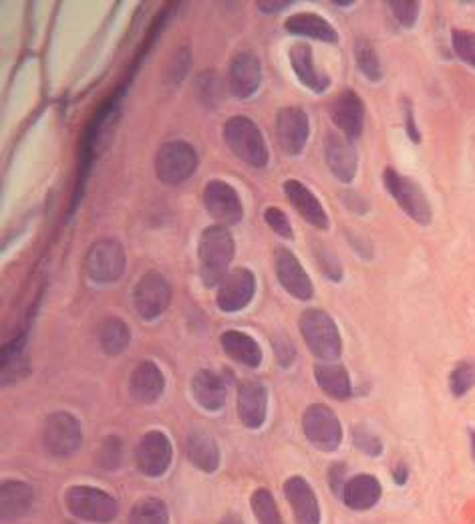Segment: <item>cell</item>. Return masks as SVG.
I'll return each mask as SVG.
<instances>
[{"instance_id": "obj_26", "label": "cell", "mask_w": 475, "mask_h": 524, "mask_svg": "<svg viewBox=\"0 0 475 524\" xmlns=\"http://www.w3.org/2000/svg\"><path fill=\"white\" fill-rule=\"evenodd\" d=\"M35 503V490L27 482L6 480L0 486V508H3V519L14 520L22 519L30 512Z\"/></svg>"}, {"instance_id": "obj_25", "label": "cell", "mask_w": 475, "mask_h": 524, "mask_svg": "<svg viewBox=\"0 0 475 524\" xmlns=\"http://www.w3.org/2000/svg\"><path fill=\"white\" fill-rule=\"evenodd\" d=\"M382 495V486L377 480V478L371 474H358L355 478H350L344 486L342 492V500L350 511H369L374 504L381 500Z\"/></svg>"}, {"instance_id": "obj_35", "label": "cell", "mask_w": 475, "mask_h": 524, "mask_svg": "<svg viewBox=\"0 0 475 524\" xmlns=\"http://www.w3.org/2000/svg\"><path fill=\"white\" fill-rule=\"evenodd\" d=\"M355 60L358 71H361L366 79L373 83H379L382 79V69L377 51H374L373 44L366 39H358L355 43Z\"/></svg>"}, {"instance_id": "obj_37", "label": "cell", "mask_w": 475, "mask_h": 524, "mask_svg": "<svg viewBox=\"0 0 475 524\" xmlns=\"http://www.w3.org/2000/svg\"><path fill=\"white\" fill-rule=\"evenodd\" d=\"M471 387H475V361H462L451 371L449 390L455 398H463Z\"/></svg>"}, {"instance_id": "obj_47", "label": "cell", "mask_w": 475, "mask_h": 524, "mask_svg": "<svg viewBox=\"0 0 475 524\" xmlns=\"http://www.w3.org/2000/svg\"><path fill=\"white\" fill-rule=\"evenodd\" d=\"M342 200H344V204H347V206L352 212H357V214H366V212H369V204H366V200L363 198L361 194H357V192H344L342 194Z\"/></svg>"}, {"instance_id": "obj_9", "label": "cell", "mask_w": 475, "mask_h": 524, "mask_svg": "<svg viewBox=\"0 0 475 524\" xmlns=\"http://www.w3.org/2000/svg\"><path fill=\"white\" fill-rule=\"evenodd\" d=\"M172 302V286L157 270H149L140 278L133 288L135 313L143 321H156L162 317Z\"/></svg>"}, {"instance_id": "obj_33", "label": "cell", "mask_w": 475, "mask_h": 524, "mask_svg": "<svg viewBox=\"0 0 475 524\" xmlns=\"http://www.w3.org/2000/svg\"><path fill=\"white\" fill-rule=\"evenodd\" d=\"M226 87L221 79L216 75V71H205L196 81V97L200 100L204 108L218 109L221 101H224Z\"/></svg>"}, {"instance_id": "obj_12", "label": "cell", "mask_w": 475, "mask_h": 524, "mask_svg": "<svg viewBox=\"0 0 475 524\" xmlns=\"http://www.w3.org/2000/svg\"><path fill=\"white\" fill-rule=\"evenodd\" d=\"M310 135V121L306 111L301 108H282L276 113V138L282 151L286 156L296 157L302 154V149Z\"/></svg>"}, {"instance_id": "obj_45", "label": "cell", "mask_w": 475, "mask_h": 524, "mask_svg": "<svg viewBox=\"0 0 475 524\" xmlns=\"http://www.w3.org/2000/svg\"><path fill=\"white\" fill-rule=\"evenodd\" d=\"M344 474H347V466L344 464H333L328 468V484H331L333 492L339 498H342L344 486H347V482H344Z\"/></svg>"}, {"instance_id": "obj_34", "label": "cell", "mask_w": 475, "mask_h": 524, "mask_svg": "<svg viewBox=\"0 0 475 524\" xmlns=\"http://www.w3.org/2000/svg\"><path fill=\"white\" fill-rule=\"evenodd\" d=\"M170 514L159 498H143L129 512V524H167Z\"/></svg>"}, {"instance_id": "obj_48", "label": "cell", "mask_w": 475, "mask_h": 524, "mask_svg": "<svg viewBox=\"0 0 475 524\" xmlns=\"http://www.w3.org/2000/svg\"><path fill=\"white\" fill-rule=\"evenodd\" d=\"M293 4V0H285V3H258V9L262 12H280Z\"/></svg>"}, {"instance_id": "obj_51", "label": "cell", "mask_w": 475, "mask_h": 524, "mask_svg": "<svg viewBox=\"0 0 475 524\" xmlns=\"http://www.w3.org/2000/svg\"><path fill=\"white\" fill-rule=\"evenodd\" d=\"M470 439H471V452H473V458H475V430H470Z\"/></svg>"}, {"instance_id": "obj_44", "label": "cell", "mask_w": 475, "mask_h": 524, "mask_svg": "<svg viewBox=\"0 0 475 524\" xmlns=\"http://www.w3.org/2000/svg\"><path fill=\"white\" fill-rule=\"evenodd\" d=\"M189 63H191V52H189V49H188V47L180 49L178 55L173 57V60H172V69L167 71L165 77L170 79V81H173V85H178V83L183 81V77H186V75H188Z\"/></svg>"}, {"instance_id": "obj_32", "label": "cell", "mask_w": 475, "mask_h": 524, "mask_svg": "<svg viewBox=\"0 0 475 524\" xmlns=\"http://www.w3.org/2000/svg\"><path fill=\"white\" fill-rule=\"evenodd\" d=\"M27 374L28 363L25 357V335H22L3 345V383L17 382Z\"/></svg>"}, {"instance_id": "obj_11", "label": "cell", "mask_w": 475, "mask_h": 524, "mask_svg": "<svg viewBox=\"0 0 475 524\" xmlns=\"http://www.w3.org/2000/svg\"><path fill=\"white\" fill-rule=\"evenodd\" d=\"M204 206L220 226L240 224L244 206L236 189L224 180H212L204 188Z\"/></svg>"}, {"instance_id": "obj_43", "label": "cell", "mask_w": 475, "mask_h": 524, "mask_svg": "<svg viewBox=\"0 0 475 524\" xmlns=\"http://www.w3.org/2000/svg\"><path fill=\"white\" fill-rule=\"evenodd\" d=\"M317 261L320 264V270L326 278H331L333 283H339L342 278V267L341 262L336 261V256L331 253V250L325 248L323 245H317Z\"/></svg>"}, {"instance_id": "obj_40", "label": "cell", "mask_w": 475, "mask_h": 524, "mask_svg": "<svg viewBox=\"0 0 475 524\" xmlns=\"http://www.w3.org/2000/svg\"><path fill=\"white\" fill-rule=\"evenodd\" d=\"M451 44H454L455 55L463 63L475 67V33H471V30H454L451 33Z\"/></svg>"}, {"instance_id": "obj_13", "label": "cell", "mask_w": 475, "mask_h": 524, "mask_svg": "<svg viewBox=\"0 0 475 524\" xmlns=\"http://www.w3.org/2000/svg\"><path fill=\"white\" fill-rule=\"evenodd\" d=\"M172 458H173V450H172L170 438L159 430L148 431V434L141 438V442L135 450L137 468L149 478L164 476L172 466Z\"/></svg>"}, {"instance_id": "obj_39", "label": "cell", "mask_w": 475, "mask_h": 524, "mask_svg": "<svg viewBox=\"0 0 475 524\" xmlns=\"http://www.w3.org/2000/svg\"><path fill=\"white\" fill-rule=\"evenodd\" d=\"M389 9L393 12V17L399 20L401 27L413 28L419 19L421 4L417 0H390Z\"/></svg>"}, {"instance_id": "obj_27", "label": "cell", "mask_w": 475, "mask_h": 524, "mask_svg": "<svg viewBox=\"0 0 475 524\" xmlns=\"http://www.w3.org/2000/svg\"><path fill=\"white\" fill-rule=\"evenodd\" d=\"M286 30L290 35L306 36V39L323 41L334 44L339 41V33L326 19L314 12H296L286 20Z\"/></svg>"}, {"instance_id": "obj_50", "label": "cell", "mask_w": 475, "mask_h": 524, "mask_svg": "<svg viewBox=\"0 0 475 524\" xmlns=\"http://www.w3.org/2000/svg\"><path fill=\"white\" fill-rule=\"evenodd\" d=\"M220 524H244V522H242L240 516L234 514V512H229V514L224 516V519L220 520Z\"/></svg>"}, {"instance_id": "obj_2", "label": "cell", "mask_w": 475, "mask_h": 524, "mask_svg": "<svg viewBox=\"0 0 475 524\" xmlns=\"http://www.w3.org/2000/svg\"><path fill=\"white\" fill-rule=\"evenodd\" d=\"M224 141L229 151L252 168H266L270 154L260 127L250 117L234 116L224 124Z\"/></svg>"}, {"instance_id": "obj_3", "label": "cell", "mask_w": 475, "mask_h": 524, "mask_svg": "<svg viewBox=\"0 0 475 524\" xmlns=\"http://www.w3.org/2000/svg\"><path fill=\"white\" fill-rule=\"evenodd\" d=\"M298 326H301L304 343L309 345L312 355H317L325 363L339 359L342 353V339L331 315L320 309L304 310Z\"/></svg>"}, {"instance_id": "obj_15", "label": "cell", "mask_w": 475, "mask_h": 524, "mask_svg": "<svg viewBox=\"0 0 475 524\" xmlns=\"http://www.w3.org/2000/svg\"><path fill=\"white\" fill-rule=\"evenodd\" d=\"M262 83V63L252 51L238 52L228 69V89L236 100H250Z\"/></svg>"}, {"instance_id": "obj_23", "label": "cell", "mask_w": 475, "mask_h": 524, "mask_svg": "<svg viewBox=\"0 0 475 524\" xmlns=\"http://www.w3.org/2000/svg\"><path fill=\"white\" fill-rule=\"evenodd\" d=\"M285 194L290 200V204L296 208L306 222L312 224L318 230H326L328 228V214L323 208V204L314 196L302 181L298 180H286L285 181Z\"/></svg>"}, {"instance_id": "obj_20", "label": "cell", "mask_w": 475, "mask_h": 524, "mask_svg": "<svg viewBox=\"0 0 475 524\" xmlns=\"http://www.w3.org/2000/svg\"><path fill=\"white\" fill-rule=\"evenodd\" d=\"M285 496L293 508L296 524H320V506L310 484L302 476H293L285 482Z\"/></svg>"}, {"instance_id": "obj_36", "label": "cell", "mask_w": 475, "mask_h": 524, "mask_svg": "<svg viewBox=\"0 0 475 524\" xmlns=\"http://www.w3.org/2000/svg\"><path fill=\"white\" fill-rule=\"evenodd\" d=\"M250 504H252V512H254L258 524H282L278 506H276L270 490L258 488L254 495H252Z\"/></svg>"}, {"instance_id": "obj_14", "label": "cell", "mask_w": 475, "mask_h": 524, "mask_svg": "<svg viewBox=\"0 0 475 524\" xmlns=\"http://www.w3.org/2000/svg\"><path fill=\"white\" fill-rule=\"evenodd\" d=\"M256 294V277L248 269H234L218 286V307L224 313L246 309Z\"/></svg>"}, {"instance_id": "obj_28", "label": "cell", "mask_w": 475, "mask_h": 524, "mask_svg": "<svg viewBox=\"0 0 475 524\" xmlns=\"http://www.w3.org/2000/svg\"><path fill=\"white\" fill-rule=\"evenodd\" d=\"M220 343L229 359L240 363V366L254 369L262 363V349L256 343V339H252L246 333L234 329L226 331L220 337Z\"/></svg>"}, {"instance_id": "obj_30", "label": "cell", "mask_w": 475, "mask_h": 524, "mask_svg": "<svg viewBox=\"0 0 475 524\" xmlns=\"http://www.w3.org/2000/svg\"><path fill=\"white\" fill-rule=\"evenodd\" d=\"M314 379H317L320 390L333 399L344 401L352 396L349 371L341 363H318L314 367Z\"/></svg>"}, {"instance_id": "obj_5", "label": "cell", "mask_w": 475, "mask_h": 524, "mask_svg": "<svg viewBox=\"0 0 475 524\" xmlns=\"http://www.w3.org/2000/svg\"><path fill=\"white\" fill-rule=\"evenodd\" d=\"M127 258L124 245L117 238H99L89 246L85 272L95 285H111L124 277Z\"/></svg>"}, {"instance_id": "obj_18", "label": "cell", "mask_w": 475, "mask_h": 524, "mask_svg": "<svg viewBox=\"0 0 475 524\" xmlns=\"http://www.w3.org/2000/svg\"><path fill=\"white\" fill-rule=\"evenodd\" d=\"M325 159L331 168L333 176L342 181V184H350L357 176L358 168V157L357 149L352 146V141L347 135L328 132L325 138Z\"/></svg>"}, {"instance_id": "obj_31", "label": "cell", "mask_w": 475, "mask_h": 524, "mask_svg": "<svg viewBox=\"0 0 475 524\" xmlns=\"http://www.w3.org/2000/svg\"><path fill=\"white\" fill-rule=\"evenodd\" d=\"M129 341H132V331L125 321L117 317H107L99 326V343L101 349L109 355H121L127 351Z\"/></svg>"}, {"instance_id": "obj_8", "label": "cell", "mask_w": 475, "mask_h": 524, "mask_svg": "<svg viewBox=\"0 0 475 524\" xmlns=\"http://www.w3.org/2000/svg\"><path fill=\"white\" fill-rule=\"evenodd\" d=\"M43 444L55 458H68L83 444L81 422L68 412H55L47 417L43 430Z\"/></svg>"}, {"instance_id": "obj_29", "label": "cell", "mask_w": 475, "mask_h": 524, "mask_svg": "<svg viewBox=\"0 0 475 524\" xmlns=\"http://www.w3.org/2000/svg\"><path fill=\"white\" fill-rule=\"evenodd\" d=\"M188 458L204 472H216L220 468V447L216 439L202 430H194L188 436Z\"/></svg>"}, {"instance_id": "obj_24", "label": "cell", "mask_w": 475, "mask_h": 524, "mask_svg": "<svg viewBox=\"0 0 475 524\" xmlns=\"http://www.w3.org/2000/svg\"><path fill=\"white\" fill-rule=\"evenodd\" d=\"M191 393H194V399L208 412H220L226 404V383L218 374H213L210 369L197 371L191 379Z\"/></svg>"}, {"instance_id": "obj_42", "label": "cell", "mask_w": 475, "mask_h": 524, "mask_svg": "<svg viewBox=\"0 0 475 524\" xmlns=\"http://www.w3.org/2000/svg\"><path fill=\"white\" fill-rule=\"evenodd\" d=\"M264 220H266V224L270 226L276 234H278V237L286 238V240H293L294 238L293 224H290L288 216L280 208H276V206L266 208L264 210Z\"/></svg>"}, {"instance_id": "obj_7", "label": "cell", "mask_w": 475, "mask_h": 524, "mask_svg": "<svg viewBox=\"0 0 475 524\" xmlns=\"http://www.w3.org/2000/svg\"><path fill=\"white\" fill-rule=\"evenodd\" d=\"M197 168V154L188 141H165L156 156V173L162 184L180 186L188 181Z\"/></svg>"}, {"instance_id": "obj_21", "label": "cell", "mask_w": 475, "mask_h": 524, "mask_svg": "<svg viewBox=\"0 0 475 524\" xmlns=\"http://www.w3.org/2000/svg\"><path fill=\"white\" fill-rule=\"evenodd\" d=\"M268 412V390L260 382H246L238 390V415L250 430L262 428Z\"/></svg>"}, {"instance_id": "obj_46", "label": "cell", "mask_w": 475, "mask_h": 524, "mask_svg": "<svg viewBox=\"0 0 475 524\" xmlns=\"http://www.w3.org/2000/svg\"><path fill=\"white\" fill-rule=\"evenodd\" d=\"M403 111H405V132H407V138H411V141L419 143L421 141V133H419L415 116H413V105L409 101H405Z\"/></svg>"}, {"instance_id": "obj_41", "label": "cell", "mask_w": 475, "mask_h": 524, "mask_svg": "<svg viewBox=\"0 0 475 524\" xmlns=\"http://www.w3.org/2000/svg\"><path fill=\"white\" fill-rule=\"evenodd\" d=\"M352 444H355L357 450L365 452L366 455H381L382 454V442L379 436H374L373 431H369L365 425H357L352 430Z\"/></svg>"}, {"instance_id": "obj_22", "label": "cell", "mask_w": 475, "mask_h": 524, "mask_svg": "<svg viewBox=\"0 0 475 524\" xmlns=\"http://www.w3.org/2000/svg\"><path fill=\"white\" fill-rule=\"evenodd\" d=\"M290 67L296 73L298 81L302 83L306 89L314 91V93H325V91L331 87V77L323 73L314 63L312 49L306 43H296L290 47Z\"/></svg>"}, {"instance_id": "obj_17", "label": "cell", "mask_w": 475, "mask_h": 524, "mask_svg": "<svg viewBox=\"0 0 475 524\" xmlns=\"http://www.w3.org/2000/svg\"><path fill=\"white\" fill-rule=\"evenodd\" d=\"M331 119L341 129L342 135L352 141L363 135L365 127V105L352 89H344L331 101Z\"/></svg>"}, {"instance_id": "obj_38", "label": "cell", "mask_w": 475, "mask_h": 524, "mask_svg": "<svg viewBox=\"0 0 475 524\" xmlns=\"http://www.w3.org/2000/svg\"><path fill=\"white\" fill-rule=\"evenodd\" d=\"M124 458V442L117 436H107L97 450V464L105 470H115Z\"/></svg>"}, {"instance_id": "obj_16", "label": "cell", "mask_w": 475, "mask_h": 524, "mask_svg": "<svg viewBox=\"0 0 475 524\" xmlns=\"http://www.w3.org/2000/svg\"><path fill=\"white\" fill-rule=\"evenodd\" d=\"M274 269H276V277H278V283L290 294V297H294L298 301L312 299L314 286L310 283V277L306 275L301 261H298L288 248L285 246L276 248Z\"/></svg>"}, {"instance_id": "obj_1", "label": "cell", "mask_w": 475, "mask_h": 524, "mask_svg": "<svg viewBox=\"0 0 475 524\" xmlns=\"http://www.w3.org/2000/svg\"><path fill=\"white\" fill-rule=\"evenodd\" d=\"M234 250L236 242L226 226L213 224L210 228H205L200 238V245H197L200 278L205 286H220L221 280L229 275V264L234 261Z\"/></svg>"}, {"instance_id": "obj_6", "label": "cell", "mask_w": 475, "mask_h": 524, "mask_svg": "<svg viewBox=\"0 0 475 524\" xmlns=\"http://www.w3.org/2000/svg\"><path fill=\"white\" fill-rule=\"evenodd\" d=\"M382 184H385L387 192L393 196L395 202L399 204L401 210L411 220H415L417 224L423 226L431 222V204H429L425 192L421 189L415 180L401 176V173L393 168H385V172H382Z\"/></svg>"}, {"instance_id": "obj_19", "label": "cell", "mask_w": 475, "mask_h": 524, "mask_svg": "<svg viewBox=\"0 0 475 524\" xmlns=\"http://www.w3.org/2000/svg\"><path fill=\"white\" fill-rule=\"evenodd\" d=\"M165 390V377L153 361H141L129 377V396L137 404L151 406L162 398Z\"/></svg>"}, {"instance_id": "obj_10", "label": "cell", "mask_w": 475, "mask_h": 524, "mask_svg": "<svg viewBox=\"0 0 475 524\" xmlns=\"http://www.w3.org/2000/svg\"><path fill=\"white\" fill-rule=\"evenodd\" d=\"M302 431L320 452H334L342 442V425L331 407L314 404L302 415Z\"/></svg>"}, {"instance_id": "obj_4", "label": "cell", "mask_w": 475, "mask_h": 524, "mask_svg": "<svg viewBox=\"0 0 475 524\" xmlns=\"http://www.w3.org/2000/svg\"><path fill=\"white\" fill-rule=\"evenodd\" d=\"M65 506L76 519L95 524L113 522L119 514V503L105 490L93 486H73L65 495Z\"/></svg>"}, {"instance_id": "obj_49", "label": "cell", "mask_w": 475, "mask_h": 524, "mask_svg": "<svg viewBox=\"0 0 475 524\" xmlns=\"http://www.w3.org/2000/svg\"><path fill=\"white\" fill-rule=\"evenodd\" d=\"M393 476H395V482L399 484V486H403L405 482L409 480V468L405 466V464H399V466L395 468V474Z\"/></svg>"}]
</instances>
